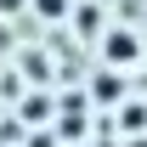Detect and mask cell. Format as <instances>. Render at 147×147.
Instances as JSON below:
<instances>
[{
  "instance_id": "cell-1",
  "label": "cell",
  "mask_w": 147,
  "mask_h": 147,
  "mask_svg": "<svg viewBox=\"0 0 147 147\" xmlns=\"http://www.w3.org/2000/svg\"><path fill=\"white\" fill-rule=\"evenodd\" d=\"M108 57H113V62H130V57H136V40H130V34H113L108 40Z\"/></svg>"
}]
</instances>
